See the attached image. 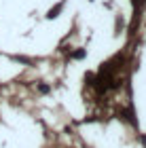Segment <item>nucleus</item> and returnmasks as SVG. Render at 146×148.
<instances>
[{"label": "nucleus", "mask_w": 146, "mask_h": 148, "mask_svg": "<svg viewBox=\"0 0 146 148\" xmlns=\"http://www.w3.org/2000/svg\"><path fill=\"white\" fill-rule=\"evenodd\" d=\"M62 9H64V2H59V4L55 6V9H51V11H49V15H47V17H49V19H53V17H57V13L62 11Z\"/></svg>", "instance_id": "nucleus-1"}]
</instances>
